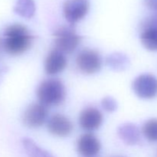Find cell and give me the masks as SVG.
<instances>
[{
  "label": "cell",
  "instance_id": "6da1fadb",
  "mask_svg": "<svg viewBox=\"0 0 157 157\" xmlns=\"http://www.w3.org/2000/svg\"><path fill=\"white\" fill-rule=\"evenodd\" d=\"M33 35L29 29L21 24H12L8 26L3 32V51L13 56L25 53L31 48Z\"/></svg>",
  "mask_w": 157,
  "mask_h": 157
},
{
  "label": "cell",
  "instance_id": "7a4b0ae2",
  "mask_svg": "<svg viewBox=\"0 0 157 157\" xmlns=\"http://www.w3.org/2000/svg\"><path fill=\"white\" fill-rule=\"evenodd\" d=\"M36 94L40 104L47 107H57L65 100L66 89L61 80L49 78L39 84Z\"/></svg>",
  "mask_w": 157,
  "mask_h": 157
},
{
  "label": "cell",
  "instance_id": "3957f363",
  "mask_svg": "<svg viewBox=\"0 0 157 157\" xmlns=\"http://www.w3.org/2000/svg\"><path fill=\"white\" fill-rule=\"evenodd\" d=\"M53 36L55 48L64 55L73 53L81 41V36L71 25L58 28L54 32Z\"/></svg>",
  "mask_w": 157,
  "mask_h": 157
},
{
  "label": "cell",
  "instance_id": "277c9868",
  "mask_svg": "<svg viewBox=\"0 0 157 157\" xmlns=\"http://www.w3.org/2000/svg\"><path fill=\"white\" fill-rule=\"evenodd\" d=\"M76 65L81 72L85 75H94L101 70L102 58L96 50L85 48L81 50L76 57Z\"/></svg>",
  "mask_w": 157,
  "mask_h": 157
},
{
  "label": "cell",
  "instance_id": "5b68a950",
  "mask_svg": "<svg viewBox=\"0 0 157 157\" xmlns=\"http://www.w3.org/2000/svg\"><path fill=\"white\" fill-rule=\"evenodd\" d=\"M132 88L141 99H153L157 96V78L150 74L139 75L132 83Z\"/></svg>",
  "mask_w": 157,
  "mask_h": 157
},
{
  "label": "cell",
  "instance_id": "8992f818",
  "mask_svg": "<svg viewBox=\"0 0 157 157\" xmlns=\"http://www.w3.org/2000/svg\"><path fill=\"white\" fill-rule=\"evenodd\" d=\"M90 9L89 0H65L63 4V14L71 25L86 16Z\"/></svg>",
  "mask_w": 157,
  "mask_h": 157
},
{
  "label": "cell",
  "instance_id": "52a82bcc",
  "mask_svg": "<svg viewBox=\"0 0 157 157\" xmlns=\"http://www.w3.org/2000/svg\"><path fill=\"white\" fill-rule=\"evenodd\" d=\"M48 116V107L40 103L30 104L25 110L22 122L29 128H38L47 121Z\"/></svg>",
  "mask_w": 157,
  "mask_h": 157
},
{
  "label": "cell",
  "instance_id": "ba28073f",
  "mask_svg": "<svg viewBox=\"0 0 157 157\" xmlns=\"http://www.w3.org/2000/svg\"><path fill=\"white\" fill-rule=\"evenodd\" d=\"M49 133L58 137H66L71 133L74 126L71 121L61 113H55L47 121Z\"/></svg>",
  "mask_w": 157,
  "mask_h": 157
},
{
  "label": "cell",
  "instance_id": "9c48e42d",
  "mask_svg": "<svg viewBox=\"0 0 157 157\" xmlns=\"http://www.w3.org/2000/svg\"><path fill=\"white\" fill-rule=\"evenodd\" d=\"M104 121L102 113L98 108L88 107L81 112L78 122L81 128L87 131H94L100 128Z\"/></svg>",
  "mask_w": 157,
  "mask_h": 157
},
{
  "label": "cell",
  "instance_id": "30bf717a",
  "mask_svg": "<svg viewBox=\"0 0 157 157\" xmlns=\"http://www.w3.org/2000/svg\"><path fill=\"white\" fill-rule=\"evenodd\" d=\"M101 144L99 139L92 133H84L77 141V150L84 157H94L101 151Z\"/></svg>",
  "mask_w": 157,
  "mask_h": 157
},
{
  "label": "cell",
  "instance_id": "8fae6325",
  "mask_svg": "<svg viewBox=\"0 0 157 157\" xmlns=\"http://www.w3.org/2000/svg\"><path fill=\"white\" fill-rule=\"evenodd\" d=\"M67 65L65 55L55 48L51 51L44 61V71L48 75H55L62 72Z\"/></svg>",
  "mask_w": 157,
  "mask_h": 157
},
{
  "label": "cell",
  "instance_id": "7c38bea8",
  "mask_svg": "<svg viewBox=\"0 0 157 157\" xmlns=\"http://www.w3.org/2000/svg\"><path fill=\"white\" fill-rule=\"evenodd\" d=\"M117 133L121 140L127 145H136L140 141V131L137 126L132 123H125L120 126Z\"/></svg>",
  "mask_w": 157,
  "mask_h": 157
},
{
  "label": "cell",
  "instance_id": "4fadbf2b",
  "mask_svg": "<svg viewBox=\"0 0 157 157\" xmlns=\"http://www.w3.org/2000/svg\"><path fill=\"white\" fill-rule=\"evenodd\" d=\"M130 61L126 54L121 52H115L110 54L106 58V64L115 71H123L130 66Z\"/></svg>",
  "mask_w": 157,
  "mask_h": 157
},
{
  "label": "cell",
  "instance_id": "5bb4252c",
  "mask_svg": "<svg viewBox=\"0 0 157 157\" xmlns=\"http://www.w3.org/2000/svg\"><path fill=\"white\" fill-rule=\"evenodd\" d=\"M21 143L28 157H55L48 151L41 148L30 138H23Z\"/></svg>",
  "mask_w": 157,
  "mask_h": 157
},
{
  "label": "cell",
  "instance_id": "9a60e30c",
  "mask_svg": "<svg viewBox=\"0 0 157 157\" xmlns=\"http://www.w3.org/2000/svg\"><path fill=\"white\" fill-rule=\"evenodd\" d=\"M14 12L25 18H31L34 16L36 10L33 0H17L14 6Z\"/></svg>",
  "mask_w": 157,
  "mask_h": 157
},
{
  "label": "cell",
  "instance_id": "2e32d148",
  "mask_svg": "<svg viewBox=\"0 0 157 157\" xmlns=\"http://www.w3.org/2000/svg\"><path fill=\"white\" fill-rule=\"evenodd\" d=\"M140 41L147 50L157 52V29H145L140 31Z\"/></svg>",
  "mask_w": 157,
  "mask_h": 157
},
{
  "label": "cell",
  "instance_id": "e0dca14e",
  "mask_svg": "<svg viewBox=\"0 0 157 157\" xmlns=\"http://www.w3.org/2000/svg\"><path fill=\"white\" fill-rule=\"evenodd\" d=\"M142 133L146 139L150 142H157V119L152 118L144 124Z\"/></svg>",
  "mask_w": 157,
  "mask_h": 157
},
{
  "label": "cell",
  "instance_id": "ac0fdd59",
  "mask_svg": "<svg viewBox=\"0 0 157 157\" xmlns=\"http://www.w3.org/2000/svg\"><path fill=\"white\" fill-rule=\"evenodd\" d=\"M145 29H157V12L150 15L141 21L140 25V30H144Z\"/></svg>",
  "mask_w": 157,
  "mask_h": 157
},
{
  "label": "cell",
  "instance_id": "d6986e66",
  "mask_svg": "<svg viewBox=\"0 0 157 157\" xmlns=\"http://www.w3.org/2000/svg\"><path fill=\"white\" fill-rule=\"evenodd\" d=\"M101 106L105 111L112 113L117 108V102L112 97H106L101 101Z\"/></svg>",
  "mask_w": 157,
  "mask_h": 157
},
{
  "label": "cell",
  "instance_id": "ffe728a7",
  "mask_svg": "<svg viewBox=\"0 0 157 157\" xmlns=\"http://www.w3.org/2000/svg\"><path fill=\"white\" fill-rule=\"evenodd\" d=\"M144 4L150 10L157 12V0H144Z\"/></svg>",
  "mask_w": 157,
  "mask_h": 157
},
{
  "label": "cell",
  "instance_id": "44dd1931",
  "mask_svg": "<svg viewBox=\"0 0 157 157\" xmlns=\"http://www.w3.org/2000/svg\"><path fill=\"white\" fill-rule=\"evenodd\" d=\"M7 71V67L5 65H2V64H1V62H0V83H1L2 81L3 80V78H4L5 75L6 74Z\"/></svg>",
  "mask_w": 157,
  "mask_h": 157
}]
</instances>
